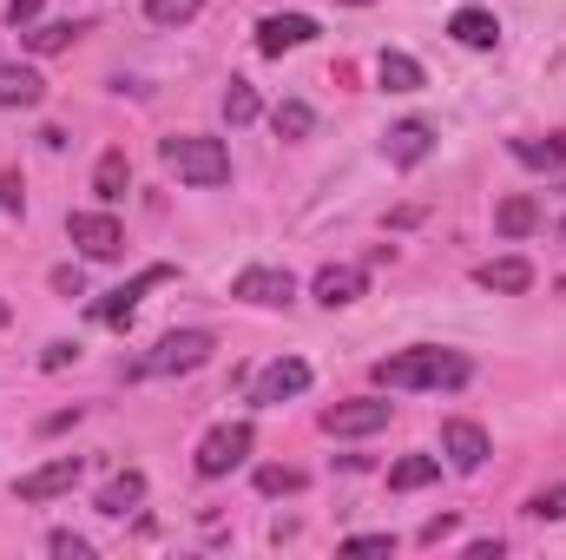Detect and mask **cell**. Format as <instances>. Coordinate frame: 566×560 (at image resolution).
I'll use <instances>...</instances> for the list:
<instances>
[{
	"mask_svg": "<svg viewBox=\"0 0 566 560\" xmlns=\"http://www.w3.org/2000/svg\"><path fill=\"white\" fill-rule=\"evenodd\" d=\"M454 528H461V515H434V521H428V528L416 535V541H422V548H441V541H448Z\"/></svg>",
	"mask_w": 566,
	"mask_h": 560,
	"instance_id": "cell-32",
	"label": "cell"
},
{
	"mask_svg": "<svg viewBox=\"0 0 566 560\" xmlns=\"http://www.w3.org/2000/svg\"><path fill=\"white\" fill-rule=\"evenodd\" d=\"M323 428L329 435H376V428H389V403L382 396H349V403L323 409Z\"/></svg>",
	"mask_w": 566,
	"mask_h": 560,
	"instance_id": "cell-9",
	"label": "cell"
},
{
	"mask_svg": "<svg viewBox=\"0 0 566 560\" xmlns=\"http://www.w3.org/2000/svg\"><path fill=\"white\" fill-rule=\"evenodd\" d=\"M158 158H165V172H178V178L198 185V191H211V185L231 178V152H224V139H205V133H171V139L158 145Z\"/></svg>",
	"mask_w": 566,
	"mask_h": 560,
	"instance_id": "cell-2",
	"label": "cell"
},
{
	"mask_svg": "<svg viewBox=\"0 0 566 560\" xmlns=\"http://www.w3.org/2000/svg\"><path fill=\"white\" fill-rule=\"evenodd\" d=\"M343 554H396V535H349Z\"/></svg>",
	"mask_w": 566,
	"mask_h": 560,
	"instance_id": "cell-31",
	"label": "cell"
},
{
	"mask_svg": "<svg viewBox=\"0 0 566 560\" xmlns=\"http://www.w3.org/2000/svg\"><path fill=\"white\" fill-rule=\"evenodd\" d=\"M527 515H534V521H566V488H541V495L527 501Z\"/></svg>",
	"mask_w": 566,
	"mask_h": 560,
	"instance_id": "cell-30",
	"label": "cell"
},
{
	"mask_svg": "<svg viewBox=\"0 0 566 560\" xmlns=\"http://www.w3.org/2000/svg\"><path fill=\"white\" fill-rule=\"evenodd\" d=\"M468 376H474V363L461 350H441V343H416V350H396L376 363L382 390H461Z\"/></svg>",
	"mask_w": 566,
	"mask_h": 560,
	"instance_id": "cell-1",
	"label": "cell"
},
{
	"mask_svg": "<svg viewBox=\"0 0 566 560\" xmlns=\"http://www.w3.org/2000/svg\"><path fill=\"white\" fill-rule=\"evenodd\" d=\"M7 317H13V303H7V297H0V330H7Z\"/></svg>",
	"mask_w": 566,
	"mask_h": 560,
	"instance_id": "cell-39",
	"label": "cell"
},
{
	"mask_svg": "<svg viewBox=\"0 0 566 560\" xmlns=\"http://www.w3.org/2000/svg\"><path fill=\"white\" fill-rule=\"evenodd\" d=\"M198 7L205 0H145V20L151 27H185V20H198Z\"/></svg>",
	"mask_w": 566,
	"mask_h": 560,
	"instance_id": "cell-27",
	"label": "cell"
},
{
	"mask_svg": "<svg viewBox=\"0 0 566 560\" xmlns=\"http://www.w3.org/2000/svg\"><path fill=\"white\" fill-rule=\"evenodd\" d=\"M303 390H310V363H303V356H277V363L258 376V403H264V409H277V403L303 396Z\"/></svg>",
	"mask_w": 566,
	"mask_h": 560,
	"instance_id": "cell-11",
	"label": "cell"
},
{
	"mask_svg": "<svg viewBox=\"0 0 566 560\" xmlns=\"http://www.w3.org/2000/svg\"><path fill=\"white\" fill-rule=\"evenodd\" d=\"M139 501H145V475L139 468H119V475L99 488V515H106V521H126Z\"/></svg>",
	"mask_w": 566,
	"mask_h": 560,
	"instance_id": "cell-15",
	"label": "cell"
},
{
	"mask_svg": "<svg viewBox=\"0 0 566 560\" xmlns=\"http://www.w3.org/2000/svg\"><path fill=\"white\" fill-rule=\"evenodd\" d=\"M271 126H277V139H310V126H316V113H310L303 100H277V113H271Z\"/></svg>",
	"mask_w": 566,
	"mask_h": 560,
	"instance_id": "cell-26",
	"label": "cell"
},
{
	"mask_svg": "<svg viewBox=\"0 0 566 560\" xmlns=\"http://www.w3.org/2000/svg\"><path fill=\"white\" fill-rule=\"evenodd\" d=\"M258 113H264V106H258V86H251V80H231V86H224V120H231V126H251Z\"/></svg>",
	"mask_w": 566,
	"mask_h": 560,
	"instance_id": "cell-25",
	"label": "cell"
},
{
	"mask_svg": "<svg viewBox=\"0 0 566 560\" xmlns=\"http://www.w3.org/2000/svg\"><path fill=\"white\" fill-rule=\"evenodd\" d=\"M80 33H86V20H46V27H20L27 53H60V46H73Z\"/></svg>",
	"mask_w": 566,
	"mask_h": 560,
	"instance_id": "cell-21",
	"label": "cell"
},
{
	"mask_svg": "<svg viewBox=\"0 0 566 560\" xmlns=\"http://www.w3.org/2000/svg\"><path fill=\"white\" fill-rule=\"evenodd\" d=\"M534 225H541V205H534L527 191H514V198L494 205V231H501V238H527Z\"/></svg>",
	"mask_w": 566,
	"mask_h": 560,
	"instance_id": "cell-20",
	"label": "cell"
},
{
	"mask_svg": "<svg viewBox=\"0 0 566 560\" xmlns=\"http://www.w3.org/2000/svg\"><path fill=\"white\" fill-rule=\"evenodd\" d=\"M336 7H369V0H336Z\"/></svg>",
	"mask_w": 566,
	"mask_h": 560,
	"instance_id": "cell-40",
	"label": "cell"
},
{
	"mask_svg": "<svg viewBox=\"0 0 566 560\" xmlns=\"http://www.w3.org/2000/svg\"><path fill=\"white\" fill-rule=\"evenodd\" d=\"M46 0H7V27H33Z\"/></svg>",
	"mask_w": 566,
	"mask_h": 560,
	"instance_id": "cell-34",
	"label": "cell"
},
{
	"mask_svg": "<svg viewBox=\"0 0 566 560\" xmlns=\"http://www.w3.org/2000/svg\"><path fill=\"white\" fill-rule=\"evenodd\" d=\"M80 356V343H46V356H40V370H66Z\"/></svg>",
	"mask_w": 566,
	"mask_h": 560,
	"instance_id": "cell-36",
	"label": "cell"
},
{
	"mask_svg": "<svg viewBox=\"0 0 566 560\" xmlns=\"http://www.w3.org/2000/svg\"><path fill=\"white\" fill-rule=\"evenodd\" d=\"M53 290H60V297H86V278H80L73 265H60V271H53Z\"/></svg>",
	"mask_w": 566,
	"mask_h": 560,
	"instance_id": "cell-35",
	"label": "cell"
},
{
	"mask_svg": "<svg viewBox=\"0 0 566 560\" xmlns=\"http://www.w3.org/2000/svg\"><path fill=\"white\" fill-rule=\"evenodd\" d=\"M310 40H316V20H310V13H271V20L258 27V53H271V60L290 53V46H310Z\"/></svg>",
	"mask_w": 566,
	"mask_h": 560,
	"instance_id": "cell-12",
	"label": "cell"
},
{
	"mask_svg": "<svg viewBox=\"0 0 566 560\" xmlns=\"http://www.w3.org/2000/svg\"><path fill=\"white\" fill-rule=\"evenodd\" d=\"M80 481V455H53V462H40L33 475H20V501H53V495H66Z\"/></svg>",
	"mask_w": 566,
	"mask_h": 560,
	"instance_id": "cell-10",
	"label": "cell"
},
{
	"mask_svg": "<svg viewBox=\"0 0 566 560\" xmlns=\"http://www.w3.org/2000/svg\"><path fill=\"white\" fill-rule=\"evenodd\" d=\"M73 422H80V409H60V416H46L40 428H46V435H60V428H73Z\"/></svg>",
	"mask_w": 566,
	"mask_h": 560,
	"instance_id": "cell-38",
	"label": "cell"
},
{
	"mask_svg": "<svg viewBox=\"0 0 566 560\" xmlns=\"http://www.w3.org/2000/svg\"><path fill=\"white\" fill-rule=\"evenodd\" d=\"M448 33L461 40V46H501V20L488 13V7H454V20H448Z\"/></svg>",
	"mask_w": 566,
	"mask_h": 560,
	"instance_id": "cell-16",
	"label": "cell"
},
{
	"mask_svg": "<svg viewBox=\"0 0 566 560\" xmlns=\"http://www.w3.org/2000/svg\"><path fill=\"white\" fill-rule=\"evenodd\" d=\"M171 278H178L171 265H145L139 278H133V283H119V290H113L106 303H93V317H99V323H113V330H126V323H133V310H139V297H145V290H151V283H171Z\"/></svg>",
	"mask_w": 566,
	"mask_h": 560,
	"instance_id": "cell-8",
	"label": "cell"
},
{
	"mask_svg": "<svg viewBox=\"0 0 566 560\" xmlns=\"http://www.w3.org/2000/svg\"><path fill=\"white\" fill-rule=\"evenodd\" d=\"M126 185H133L126 152H119V145H113V152H99V165H93V191H99V205H119V198H126Z\"/></svg>",
	"mask_w": 566,
	"mask_h": 560,
	"instance_id": "cell-19",
	"label": "cell"
},
{
	"mask_svg": "<svg viewBox=\"0 0 566 560\" xmlns=\"http://www.w3.org/2000/svg\"><path fill=\"white\" fill-rule=\"evenodd\" d=\"M441 455H448V468H461V475H474L481 462H488V428L468 416H448L441 422Z\"/></svg>",
	"mask_w": 566,
	"mask_h": 560,
	"instance_id": "cell-7",
	"label": "cell"
},
{
	"mask_svg": "<svg viewBox=\"0 0 566 560\" xmlns=\"http://www.w3.org/2000/svg\"><path fill=\"white\" fill-rule=\"evenodd\" d=\"M231 297H238V303H258V310H283V303L296 297V278L277 271V265H251V271L231 278Z\"/></svg>",
	"mask_w": 566,
	"mask_h": 560,
	"instance_id": "cell-5",
	"label": "cell"
},
{
	"mask_svg": "<svg viewBox=\"0 0 566 560\" xmlns=\"http://www.w3.org/2000/svg\"><path fill=\"white\" fill-rule=\"evenodd\" d=\"M376 80H382V93H416V86H422V60L382 53V60H376Z\"/></svg>",
	"mask_w": 566,
	"mask_h": 560,
	"instance_id": "cell-23",
	"label": "cell"
},
{
	"mask_svg": "<svg viewBox=\"0 0 566 560\" xmlns=\"http://www.w3.org/2000/svg\"><path fill=\"white\" fill-rule=\"evenodd\" d=\"M211 330H171V336H158V350L151 356H139L126 376L133 383H145V376H185V370H198V363H211Z\"/></svg>",
	"mask_w": 566,
	"mask_h": 560,
	"instance_id": "cell-3",
	"label": "cell"
},
{
	"mask_svg": "<svg viewBox=\"0 0 566 560\" xmlns=\"http://www.w3.org/2000/svg\"><path fill=\"white\" fill-rule=\"evenodd\" d=\"M310 290H316V303H329V310H343V303H356V297L369 290V278H363V265H323Z\"/></svg>",
	"mask_w": 566,
	"mask_h": 560,
	"instance_id": "cell-14",
	"label": "cell"
},
{
	"mask_svg": "<svg viewBox=\"0 0 566 560\" xmlns=\"http://www.w3.org/2000/svg\"><path fill=\"white\" fill-rule=\"evenodd\" d=\"M27 191H20V172H0V211H20Z\"/></svg>",
	"mask_w": 566,
	"mask_h": 560,
	"instance_id": "cell-33",
	"label": "cell"
},
{
	"mask_svg": "<svg viewBox=\"0 0 566 560\" xmlns=\"http://www.w3.org/2000/svg\"><path fill=\"white\" fill-rule=\"evenodd\" d=\"M428 152H434V126H428V120H402V126H389V139H382V158L402 165V172L422 165Z\"/></svg>",
	"mask_w": 566,
	"mask_h": 560,
	"instance_id": "cell-13",
	"label": "cell"
},
{
	"mask_svg": "<svg viewBox=\"0 0 566 560\" xmlns=\"http://www.w3.org/2000/svg\"><path fill=\"white\" fill-rule=\"evenodd\" d=\"M46 554H60V560H86L93 548H86V535H73V528H53V535H46Z\"/></svg>",
	"mask_w": 566,
	"mask_h": 560,
	"instance_id": "cell-29",
	"label": "cell"
},
{
	"mask_svg": "<svg viewBox=\"0 0 566 560\" xmlns=\"http://www.w3.org/2000/svg\"><path fill=\"white\" fill-rule=\"evenodd\" d=\"M303 468H258V495H296Z\"/></svg>",
	"mask_w": 566,
	"mask_h": 560,
	"instance_id": "cell-28",
	"label": "cell"
},
{
	"mask_svg": "<svg viewBox=\"0 0 566 560\" xmlns=\"http://www.w3.org/2000/svg\"><path fill=\"white\" fill-rule=\"evenodd\" d=\"M46 100V80L20 60H0V106H40Z\"/></svg>",
	"mask_w": 566,
	"mask_h": 560,
	"instance_id": "cell-17",
	"label": "cell"
},
{
	"mask_svg": "<svg viewBox=\"0 0 566 560\" xmlns=\"http://www.w3.org/2000/svg\"><path fill=\"white\" fill-rule=\"evenodd\" d=\"M251 442H258V428L251 422H218L205 442H198V455H191V468L205 475V481H218V475H231L244 455H251Z\"/></svg>",
	"mask_w": 566,
	"mask_h": 560,
	"instance_id": "cell-4",
	"label": "cell"
},
{
	"mask_svg": "<svg viewBox=\"0 0 566 560\" xmlns=\"http://www.w3.org/2000/svg\"><path fill=\"white\" fill-rule=\"evenodd\" d=\"M474 283H481V290H501V297H521V290L534 283V265H527V258H488V265L474 271Z\"/></svg>",
	"mask_w": 566,
	"mask_h": 560,
	"instance_id": "cell-18",
	"label": "cell"
},
{
	"mask_svg": "<svg viewBox=\"0 0 566 560\" xmlns=\"http://www.w3.org/2000/svg\"><path fill=\"white\" fill-rule=\"evenodd\" d=\"M501 554H507L501 541H468V560H501Z\"/></svg>",
	"mask_w": 566,
	"mask_h": 560,
	"instance_id": "cell-37",
	"label": "cell"
},
{
	"mask_svg": "<svg viewBox=\"0 0 566 560\" xmlns=\"http://www.w3.org/2000/svg\"><path fill=\"white\" fill-rule=\"evenodd\" d=\"M560 297H566V278H560Z\"/></svg>",
	"mask_w": 566,
	"mask_h": 560,
	"instance_id": "cell-41",
	"label": "cell"
},
{
	"mask_svg": "<svg viewBox=\"0 0 566 560\" xmlns=\"http://www.w3.org/2000/svg\"><path fill=\"white\" fill-rule=\"evenodd\" d=\"M507 152H514L521 165H534V172H560L566 165V139H554V133H547V139H514Z\"/></svg>",
	"mask_w": 566,
	"mask_h": 560,
	"instance_id": "cell-24",
	"label": "cell"
},
{
	"mask_svg": "<svg viewBox=\"0 0 566 560\" xmlns=\"http://www.w3.org/2000/svg\"><path fill=\"white\" fill-rule=\"evenodd\" d=\"M434 475H441V455H402V462L389 468V488H396V495H416Z\"/></svg>",
	"mask_w": 566,
	"mask_h": 560,
	"instance_id": "cell-22",
	"label": "cell"
},
{
	"mask_svg": "<svg viewBox=\"0 0 566 560\" xmlns=\"http://www.w3.org/2000/svg\"><path fill=\"white\" fill-rule=\"evenodd\" d=\"M66 238H73L86 258H119V245H126V231H119L113 211H73V218H66Z\"/></svg>",
	"mask_w": 566,
	"mask_h": 560,
	"instance_id": "cell-6",
	"label": "cell"
}]
</instances>
